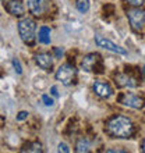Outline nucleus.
I'll return each instance as SVG.
<instances>
[{"label":"nucleus","mask_w":145,"mask_h":153,"mask_svg":"<svg viewBox=\"0 0 145 153\" xmlns=\"http://www.w3.org/2000/svg\"><path fill=\"white\" fill-rule=\"evenodd\" d=\"M27 117H28V111H20V113H18V116H17V120L22 121V120H25Z\"/></svg>","instance_id":"412c9836"},{"label":"nucleus","mask_w":145,"mask_h":153,"mask_svg":"<svg viewBox=\"0 0 145 153\" xmlns=\"http://www.w3.org/2000/svg\"><path fill=\"white\" fill-rule=\"evenodd\" d=\"M144 75H145V67H144Z\"/></svg>","instance_id":"a878e982"},{"label":"nucleus","mask_w":145,"mask_h":153,"mask_svg":"<svg viewBox=\"0 0 145 153\" xmlns=\"http://www.w3.org/2000/svg\"><path fill=\"white\" fill-rule=\"evenodd\" d=\"M27 3H28L29 11L38 17L48 13L50 7V0H27Z\"/></svg>","instance_id":"0eeeda50"},{"label":"nucleus","mask_w":145,"mask_h":153,"mask_svg":"<svg viewBox=\"0 0 145 153\" xmlns=\"http://www.w3.org/2000/svg\"><path fill=\"white\" fill-rule=\"evenodd\" d=\"M93 92L96 93L99 97H103V99H108L113 95V89L112 86L108 84V82H103V81H95L92 85Z\"/></svg>","instance_id":"1a4fd4ad"},{"label":"nucleus","mask_w":145,"mask_h":153,"mask_svg":"<svg viewBox=\"0 0 145 153\" xmlns=\"http://www.w3.org/2000/svg\"><path fill=\"white\" fill-rule=\"evenodd\" d=\"M35 61L36 64L39 65L42 70H45V71H50L53 67V59L48 53H40V54L35 56Z\"/></svg>","instance_id":"9b49d317"},{"label":"nucleus","mask_w":145,"mask_h":153,"mask_svg":"<svg viewBox=\"0 0 145 153\" xmlns=\"http://www.w3.org/2000/svg\"><path fill=\"white\" fill-rule=\"evenodd\" d=\"M75 7H77V10H78L80 13L85 14V13L89 11V7H91V4H89V0H77Z\"/></svg>","instance_id":"2eb2a0df"},{"label":"nucleus","mask_w":145,"mask_h":153,"mask_svg":"<svg viewBox=\"0 0 145 153\" xmlns=\"http://www.w3.org/2000/svg\"><path fill=\"white\" fill-rule=\"evenodd\" d=\"M106 131L112 138L129 139L134 134V124L129 117L116 116L110 118L106 124Z\"/></svg>","instance_id":"f257e3e1"},{"label":"nucleus","mask_w":145,"mask_h":153,"mask_svg":"<svg viewBox=\"0 0 145 153\" xmlns=\"http://www.w3.org/2000/svg\"><path fill=\"white\" fill-rule=\"evenodd\" d=\"M119 102H120L123 106H127V107H131V109H141L144 102L140 96L134 95L131 92H126L121 93L120 97H119Z\"/></svg>","instance_id":"423d86ee"},{"label":"nucleus","mask_w":145,"mask_h":153,"mask_svg":"<svg viewBox=\"0 0 145 153\" xmlns=\"http://www.w3.org/2000/svg\"><path fill=\"white\" fill-rule=\"evenodd\" d=\"M56 79L60 81L63 85L69 86L75 81V75H77V70L72 67L71 64H61L56 71Z\"/></svg>","instance_id":"7ed1b4c3"},{"label":"nucleus","mask_w":145,"mask_h":153,"mask_svg":"<svg viewBox=\"0 0 145 153\" xmlns=\"http://www.w3.org/2000/svg\"><path fill=\"white\" fill-rule=\"evenodd\" d=\"M50 93H52L55 97H59V92H57V86H52L50 88Z\"/></svg>","instance_id":"5701e85b"},{"label":"nucleus","mask_w":145,"mask_h":153,"mask_svg":"<svg viewBox=\"0 0 145 153\" xmlns=\"http://www.w3.org/2000/svg\"><path fill=\"white\" fill-rule=\"evenodd\" d=\"M55 53H56V56H57V57H60V56H63L64 50H63L61 48H55Z\"/></svg>","instance_id":"4be33fe9"},{"label":"nucleus","mask_w":145,"mask_h":153,"mask_svg":"<svg viewBox=\"0 0 145 153\" xmlns=\"http://www.w3.org/2000/svg\"><path fill=\"white\" fill-rule=\"evenodd\" d=\"M42 102L45 103V106H48V107H52L53 105H55V100H53L52 97L49 96V95H42Z\"/></svg>","instance_id":"f3484780"},{"label":"nucleus","mask_w":145,"mask_h":153,"mask_svg":"<svg viewBox=\"0 0 145 153\" xmlns=\"http://www.w3.org/2000/svg\"><path fill=\"white\" fill-rule=\"evenodd\" d=\"M141 149H142V152L145 153V139L142 141V145H141Z\"/></svg>","instance_id":"393cba45"},{"label":"nucleus","mask_w":145,"mask_h":153,"mask_svg":"<svg viewBox=\"0 0 145 153\" xmlns=\"http://www.w3.org/2000/svg\"><path fill=\"white\" fill-rule=\"evenodd\" d=\"M127 1H129V4H131V6L140 7V6H142V4H144L145 0H127Z\"/></svg>","instance_id":"6ab92c4d"},{"label":"nucleus","mask_w":145,"mask_h":153,"mask_svg":"<svg viewBox=\"0 0 145 153\" xmlns=\"http://www.w3.org/2000/svg\"><path fill=\"white\" fill-rule=\"evenodd\" d=\"M127 17H129L130 25L134 31H141L145 25V11L141 10L140 7L137 8H131L127 13Z\"/></svg>","instance_id":"20e7f679"},{"label":"nucleus","mask_w":145,"mask_h":153,"mask_svg":"<svg viewBox=\"0 0 145 153\" xmlns=\"http://www.w3.org/2000/svg\"><path fill=\"white\" fill-rule=\"evenodd\" d=\"M24 150H28V152H35V153L43 152V149H42V146H40L39 143H31V145L28 146V149H24Z\"/></svg>","instance_id":"dca6fc26"},{"label":"nucleus","mask_w":145,"mask_h":153,"mask_svg":"<svg viewBox=\"0 0 145 153\" xmlns=\"http://www.w3.org/2000/svg\"><path fill=\"white\" fill-rule=\"evenodd\" d=\"M98 64H101V56L98 53H91L81 60V68L87 71V73H92L96 71Z\"/></svg>","instance_id":"6e6552de"},{"label":"nucleus","mask_w":145,"mask_h":153,"mask_svg":"<svg viewBox=\"0 0 145 153\" xmlns=\"http://www.w3.org/2000/svg\"><path fill=\"white\" fill-rule=\"evenodd\" d=\"M75 150L78 153H87L91 150V143H89L88 139H85V138H82V139H80V141L77 142L75 145Z\"/></svg>","instance_id":"4468645a"},{"label":"nucleus","mask_w":145,"mask_h":153,"mask_svg":"<svg viewBox=\"0 0 145 153\" xmlns=\"http://www.w3.org/2000/svg\"><path fill=\"white\" fill-rule=\"evenodd\" d=\"M59 152L69 153V152H70V149H69V146L66 145V143H63V142H60V143H59Z\"/></svg>","instance_id":"aec40b11"},{"label":"nucleus","mask_w":145,"mask_h":153,"mask_svg":"<svg viewBox=\"0 0 145 153\" xmlns=\"http://www.w3.org/2000/svg\"><path fill=\"white\" fill-rule=\"evenodd\" d=\"M106 152H108V153H112V152H126V150H121V149H108Z\"/></svg>","instance_id":"b1692460"},{"label":"nucleus","mask_w":145,"mask_h":153,"mask_svg":"<svg viewBox=\"0 0 145 153\" xmlns=\"http://www.w3.org/2000/svg\"><path fill=\"white\" fill-rule=\"evenodd\" d=\"M114 82H116V85L120 86V88H135L138 85L137 79L127 73L117 74V75L114 76Z\"/></svg>","instance_id":"9d476101"},{"label":"nucleus","mask_w":145,"mask_h":153,"mask_svg":"<svg viewBox=\"0 0 145 153\" xmlns=\"http://www.w3.org/2000/svg\"><path fill=\"white\" fill-rule=\"evenodd\" d=\"M35 32H36V24L35 21L25 17L22 20L18 21V33H20L21 39L25 43H34L35 40Z\"/></svg>","instance_id":"f03ea898"},{"label":"nucleus","mask_w":145,"mask_h":153,"mask_svg":"<svg viewBox=\"0 0 145 153\" xmlns=\"http://www.w3.org/2000/svg\"><path fill=\"white\" fill-rule=\"evenodd\" d=\"M38 39H39L40 43L49 45V43H50V29H49L48 27H42V28L39 29Z\"/></svg>","instance_id":"ddd939ff"},{"label":"nucleus","mask_w":145,"mask_h":153,"mask_svg":"<svg viewBox=\"0 0 145 153\" xmlns=\"http://www.w3.org/2000/svg\"><path fill=\"white\" fill-rule=\"evenodd\" d=\"M95 43L99 46V48H103L106 49V50H109V52H113V53H117V54H127V50L126 49H123L121 46H119V45L113 43L112 40L106 39L105 36H101V35H95Z\"/></svg>","instance_id":"39448f33"},{"label":"nucleus","mask_w":145,"mask_h":153,"mask_svg":"<svg viewBox=\"0 0 145 153\" xmlns=\"http://www.w3.org/2000/svg\"><path fill=\"white\" fill-rule=\"evenodd\" d=\"M7 11L10 13L11 16L21 17L25 11L24 4L21 3L20 0H11V1H8V4H7Z\"/></svg>","instance_id":"f8f14e48"},{"label":"nucleus","mask_w":145,"mask_h":153,"mask_svg":"<svg viewBox=\"0 0 145 153\" xmlns=\"http://www.w3.org/2000/svg\"><path fill=\"white\" fill-rule=\"evenodd\" d=\"M13 63V67H14V70H16L17 74H22V67H21V63L18 59H13L11 60Z\"/></svg>","instance_id":"a211bd4d"}]
</instances>
